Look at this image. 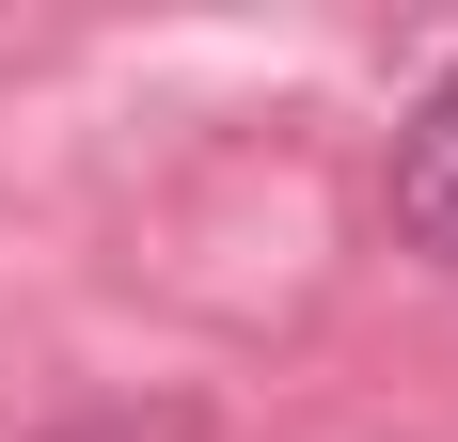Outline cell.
Masks as SVG:
<instances>
[{"mask_svg":"<svg viewBox=\"0 0 458 442\" xmlns=\"http://www.w3.org/2000/svg\"><path fill=\"white\" fill-rule=\"evenodd\" d=\"M395 221H411L427 253H458V64L427 80L411 127H395Z\"/></svg>","mask_w":458,"mask_h":442,"instance_id":"1","label":"cell"}]
</instances>
